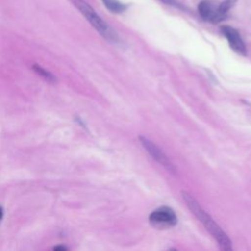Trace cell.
Here are the masks:
<instances>
[{
	"label": "cell",
	"mask_w": 251,
	"mask_h": 251,
	"mask_svg": "<svg viewBox=\"0 0 251 251\" xmlns=\"http://www.w3.org/2000/svg\"><path fill=\"white\" fill-rule=\"evenodd\" d=\"M181 195L188 209L203 224L205 228L210 232V234L218 242V245L220 246V248L226 251L231 250L232 249L231 241L227 237L226 233L219 226V225L211 218V216L207 214V212L199 205V203L195 200V198L185 191H182Z\"/></svg>",
	"instance_id": "1"
},
{
	"label": "cell",
	"mask_w": 251,
	"mask_h": 251,
	"mask_svg": "<svg viewBox=\"0 0 251 251\" xmlns=\"http://www.w3.org/2000/svg\"><path fill=\"white\" fill-rule=\"evenodd\" d=\"M67 249V247H65V246H56V247H54V250H66Z\"/></svg>",
	"instance_id": "11"
},
{
	"label": "cell",
	"mask_w": 251,
	"mask_h": 251,
	"mask_svg": "<svg viewBox=\"0 0 251 251\" xmlns=\"http://www.w3.org/2000/svg\"><path fill=\"white\" fill-rule=\"evenodd\" d=\"M74 6L84 16V18L91 24V25L107 40L116 42L118 36L116 32L98 16L95 10L84 0H71Z\"/></svg>",
	"instance_id": "2"
},
{
	"label": "cell",
	"mask_w": 251,
	"mask_h": 251,
	"mask_svg": "<svg viewBox=\"0 0 251 251\" xmlns=\"http://www.w3.org/2000/svg\"><path fill=\"white\" fill-rule=\"evenodd\" d=\"M221 30H222L223 34L226 36V38L227 39V42H228L229 46L231 47V49L234 52L245 56L247 51H246L245 44H244L239 32L235 28L228 26V25L222 26Z\"/></svg>",
	"instance_id": "6"
},
{
	"label": "cell",
	"mask_w": 251,
	"mask_h": 251,
	"mask_svg": "<svg viewBox=\"0 0 251 251\" xmlns=\"http://www.w3.org/2000/svg\"><path fill=\"white\" fill-rule=\"evenodd\" d=\"M149 221L154 226L167 227L175 226L177 222V218L172 208L163 206L150 214Z\"/></svg>",
	"instance_id": "3"
},
{
	"label": "cell",
	"mask_w": 251,
	"mask_h": 251,
	"mask_svg": "<svg viewBox=\"0 0 251 251\" xmlns=\"http://www.w3.org/2000/svg\"><path fill=\"white\" fill-rule=\"evenodd\" d=\"M161 2L167 4V5H171V6H174V7H176V8H179V9H182L184 10L185 7H183L179 2H177L176 0H160Z\"/></svg>",
	"instance_id": "10"
},
{
	"label": "cell",
	"mask_w": 251,
	"mask_h": 251,
	"mask_svg": "<svg viewBox=\"0 0 251 251\" xmlns=\"http://www.w3.org/2000/svg\"><path fill=\"white\" fill-rule=\"evenodd\" d=\"M237 0H225L224 2H222L220 5H219V8L221 10V12L226 14L227 11L234 5V3L236 2Z\"/></svg>",
	"instance_id": "9"
},
{
	"label": "cell",
	"mask_w": 251,
	"mask_h": 251,
	"mask_svg": "<svg viewBox=\"0 0 251 251\" xmlns=\"http://www.w3.org/2000/svg\"><path fill=\"white\" fill-rule=\"evenodd\" d=\"M139 140L142 144V146L146 149V151L158 162L160 163L162 166H164L165 168H167L169 171L175 172L176 169L174 167V165L172 164V162L169 160V158L165 155V153L155 144L153 143L151 140H149L148 138H146L145 136H139Z\"/></svg>",
	"instance_id": "5"
},
{
	"label": "cell",
	"mask_w": 251,
	"mask_h": 251,
	"mask_svg": "<svg viewBox=\"0 0 251 251\" xmlns=\"http://www.w3.org/2000/svg\"><path fill=\"white\" fill-rule=\"evenodd\" d=\"M2 217H3V210H2V208L0 207V220L2 219Z\"/></svg>",
	"instance_id": "12"
},
{
	"label": "cell",
	"mask_w": 251,
	"mask_h": 251,
	"mask_svg": "<svg viewBox=\"0 0 251 251\" xmlns=\"http://www.w3.org/2000/svg\"><path fill=\"white\" fill-rule=\"evenodd\" d=\"M219 5L212 0H204L200 2L198 4V12L201 18L213 24H217L225 20L226 18V14L221 12Z\"/></svg>",
	"instance_id": "4"
},
{
	"label": "cell",
	"mask_w": 251,
	"mask_h": 251,
	"mask_svg": "<svg viewBox=\"0 0 251 251\" xmlns=\"http://www.w3.org/2000/svg\"><path fill=\"white\" fill-rule=\"evenodd\" d=\"M102 2L104 3L105 7L113 13H122L127 8L126 4H123L118 0H102Z\"/></svg>",
	"instance_id": "7"
},
{
	"label": "cell",
	"mask_w": 251,
	"mask_h": 251,
	"mask_svg": "<svg viewBox=\"0 0 251 251\" xmlns=\"http://www.w3.org/2000/svg\"><path fill=\"white\" fill-rule=\"evenodd\" d=\"M32 68H33V70H34L38 75H40L41 76H43L46 80H49V81H55V80H56V77H55L51 73H49L48 71L44 70V69L41 68L40 66L34 65Z\"/></svg>",
	"instance_id": "8"
}]
</instances>
